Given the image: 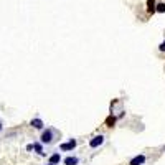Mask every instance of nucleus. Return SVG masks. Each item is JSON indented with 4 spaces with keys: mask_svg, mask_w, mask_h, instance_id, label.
<instances>
[{
    "mask_svg": "<svg viewBox=\"0 0 165 165\" xmlns=\"http://www.w3.org/2000/svg\"><path fill=\"white\" fill-rule=\"evenodd\" d=\"M158 48H160V51H165V41H162V45Z\"/></svg>",
    "mask_w": 165,
    "mask_h": 165,
    "instance_id": "11",
    "label": "nucleus"
},
{
    "mask_svg": "<svg viewBox=\"0 0 165 165\" xmlns=\"http://www.w3.org/2000/svg\"><path fill=\"white\" fill-rule=\"evenodd\" d=\"M61 162V155L60 154H53L50 157V164H53V165H56V164H60Z\"/></svg>",
    "mask_w": 165,
    "mask_h": 165,
    "instance_id": "7",
    "label": "nucleus"
},
{
    "mask_svg": "<svg viewBox=\"0 0 165 165\" xmlns=\"http://www.w3.org/2000/svg\"><path fill=\"white\" fill-rule=\"evenodd\" d=\"M33 149H35V150H36V152H38V154H40V155H45V152H43V149H41V144H38V142H36V144H33Z\"/></svg>",
    "mask_w": 165,
    "mask_h": 165,
    "instance_id": "9",
    "label": "nucleus"
},
{
    "mask_svg": "<svg viewBox=\"0 0 165 165\" xmlns=\"http://www.w3.org/2000/svg\"><path fill=\"white\" fill-rule=\"evenodd\" d=\"M144 162H145V155H137L130 160V165H142Z\"/></svg>",
    "mask_w": 165,
    "mask_h": 165,
    "instance_id": "4",
    "label": "nucleus"
},
{
    "mask_svg": "<svg viewBox=\"0 0 165 165\" xmlns=\"http://www.w3.org/2000/svg\"><path fill=\"white\" fill-rule=\"evenodd\" d=\"M147 10H149V13H154L155 12V7H157V5H155V0H149L147 2Z\"/></svg>",
    "mask_w": 165,
    "mask_h": 165,
    "instance_id": "8",
    "label": "nucleus"
},
{
    "mask_svg": "<svg viewBox=\"0 0 165 165\" xmlns=\"http://www.w3.org/2000/svg\"><path fill=\"white\" fill-rule=\"evenodd\" d=\"M56 137H58V132L55 129H46L41 134V142L43 144H53Z\"/></svg>",
    "mask_w": 165,
    "mask_h": 165,
    "instance_id": "1",
    "label": "nucleus"
},
{
    "mask_svg": "<svg viewBox=\"0 0 165 165\" xmlns=\"http://www.w3.org/2000/svg\"><path fill=\"white\" fill-rule=\"evenodd\" d=\"M0 130H2V124H0Z\"/></svg>",
    "mask_w": 165,
    "mask_h": 165,
    "instance_id": "12",
    "label": "nucleus"
},
{
    "mask_svg": "<svg viewBox=\"0 0 165 165\" xmlns=\"http://www.w3.org/2000/svg\"><path fill=\"white\" fill-rule=\"evenodd\" d=\"M102 144H104V136H96L94 139H91L89 147L91 149H97V147H101Z\"/></svg>",
    "mask_w": 165,
    "mask_h": 165,
    "instance_id": "2",
    "label": "nucleus"
},
{
    "mask_svg": "<svg viewBox=\"0 0 165 165\" xmlns=\"http://www.w3.org/2000/svg\"><path fill=\"white\" fill-rule=\"evenodd\" d=\"M79 158L78 157H66L65 158V165H78Z\"/></svg>",
    "mask_w": 165,
    "mask_h": 165,
    "instance_id": "5",
    "label": "nucleus"
},
{
    "mask_svg": "<svg viewBox=\"0 0 165 165\" xmlns=\"http://www.w3.org/2000/svg\"><path fill=\"white\" fill-rule=\"evenodd\" d=\"M76 145H78V142H76L74 139H69V142H66V144H61V145H60V149H61L63 152H68V150H73V149H74Z\"/></svg>",
    "mask_w": 165,
    "mask_h": 165,
    "instance_id": "3",
    "label": "nucleus"
},
{
    "mask_svg": "<svg viewBox=\"0 0 165 165\" xmlns=\"http://www.w3.org/2000/svg\"><path fill=\"white\" fill-rule=\"evenodd\" d=\"M32 126L35 127V129H43V121H41V119H33Z\"/></svg>",
    "mask_w": 165,
    "mask_h": 165,
    "instance_id": "6",
    "label": "nucleus"
},
{
    "mask_svg": "<svg viewBox=\"0 0 165 165\" xmlns=\"http://www.w3.org/2000/svg\"><path fill=\"white\" fill-rule=\"evenodd\" d=\"M155 12H158V13H164V12H165V4H158L157 7H155Z\"/></svg>",
    "mask_w": 165,
    "mask_h": 165,
    "instance_id": "10",
    "label": "nucleus"
},
{
    "mask_svg": "<svg viewBox=\"0 0 165 165\" xmlns=\"http://www.w3.org/2000/svg\"><path fill=\"white\" fill-rule=\"evenodd\" d=\"M48 165H53V164H48Z\"/></svg>",
    "mask_w": 165,
    "mask_h": 165,
    "instance_id": "13",
    "label": "nucleus"
}]
</instances>
